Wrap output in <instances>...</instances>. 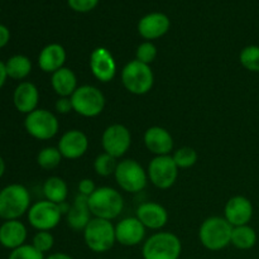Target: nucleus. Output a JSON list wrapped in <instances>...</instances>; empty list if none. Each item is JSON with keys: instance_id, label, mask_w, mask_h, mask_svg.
<instances>
[{"instance_id": "20", "label": "nucleus", "mask_w": 259, "mask_h": 259, "mask_svg": "<svg viewBox=\"0 0 259 259\" xmlns=\"http://www.w3.org/2000/svg\"><path fill=\"white\" fill-rule=\"evenodd\" d=\"M13 103L15 109L25 115L34 111L35 109H38L37 106L39 103V91L37 86L29 81L20 82L13 94Z\"/></svg>"}, {"instance_id": "39", "label": "nucleus", "mask_w": 259, "mask_h": 259, "mask_svg": "<svg viewBox=\"0 0 259 259\" xmlns=\"http://www.w3.org/2000/svg\"><path fill=\"white\" fill-rule=\"evenodd\" d=\"M8 78V73H7V68H5V63L0 61V89L5 85Z\"/></svg>"}, {"instance_id": "6", "label": "nucleus", "mask_w": 259, "mask_h": 259, "mask_svg": "<svg viewBox=\"0 0 259 259\" xmlns=\"http://www.w3.org/2000/svg\"><path fill=\"white\" fill-rule=\"evenodd\" d=\"M121 82L125 90L133 95H146L153 88V71L149 65L133 60L121 70Z\"/></svg>"}, {"instance_id": "33", "label": "nucleus", "mask_w": 259, "mask_h": 259, "mask_svg": "<svg viewBox=\"0 0 259 259\" xmlns=\"http://www.w3.org/2000/svg\"><path fill=\"white\" fill-rule=\"evenodd\" d=\"M32 245L35 249H38L40 253L45 254V253L50 252L53 248L55 238H53V235L50 232H37L34 237H33Z\"/></svg>"}, {"instance_id": "21", "label": "nucleus", "mask_w": 259, "mask_h": 259, "mask_svg": "<svg viewBox=\"0 0 259 259\" xmlns=\"http://www.w3.org/2000/svg\"><path fill=\"white\" fill-rule=\"evenodd\" d=\"M27 228L19 220H7L0 225V244L7 249H17L25 244Z\"/></svg>"}, {"instance_id": "23", "label": "nucleus", "mask_w": 259, "mask_h": 259, "mask_svg": "<svg viewBox=\"0 0 259 259\" xmlns=\"http://www.w3.org/2000/svg\"><path fill=\"white\" fill-rule=\"evenodd\" d=\"M66 58V50L63 46L58 45V43H51L46 47L42 48L38 56V66L43 72L53 73L60 68L65 67Z\"/></svg>"}, {"instance_id": "15", "label": "nucleus", "mask_w": 259, "mask_h": 259, "mask_svg": "<svg viewBox=\"0 0 259 259\" xmlns=\"http://www.w3.org/2000/svg\"><path fill=\"white\" fill-rule=\"evenodd\" d=\"M224 218L232 227L248 225L253 218L252 201L242 195L230 197L225 204Z\"/></svg>"}, {"instance_id": "36", "label": "nucleus", "mask_w": 259, "mask_h": 259, "mask_svg": "<svg viewBox=\"0 0 259 259\" xmlns=\"http://www.w3.org/2000/svg\"><path fill=\"white\" fill-rule=\"evenodd\" d=\"M78 189V194L83 195V196H91V195L94 194V191H95L98 187L95 186V182L93 181V180L90 179H83L81 180L80 184H78L77 186Z\"/></svg>"}, {"instance_id": "27", "label": "nucleus", "mask_w": 259, "mask_h": 259, "mask_svg": "<svg viewBox=\"0 0 259 259\" xmlns=\"http://www.w3.org/2000/svg\"><path fill=\"white\" fill-rule=\"evenodd\" d=\"M257 243V233L252 227L242 225V227H234L232 233V243L237 249L248 250L252 249Z\"/></svg>"}, {"instance_id": "13", "label": "nucleus", "mask_w": 259, "mask_h": 259, "mask_svg": "<svg viewBox=\"0 0 259 259\" xmlns=\"http://www.w3.org/2000/svg\"><path fill=\"white\" fill-rule=\"evenodd\" d=\"M90 70L94 77L100 82H110L116 75V62L110 51L105 47H98L90 55Z\"/></svg>"}, {"instance_id": "5", "label": "nucleus", "mask_w": 259, "mask_h": 259, "mask_svg": "<svg viewBox=\"0 0 259 259\" xmlns=\"http://www.w3.org/2000/svg\"><path fill=\"white\" fill-rule=\"evenodd\" d=\"M86 247L94 253H106L116 243L115 225L110 220L93 218L83 229Z\"/></svg>"}, {"instance_id": "8", "label": "nucleus", "mask_w": 259, "mask_h": 259, "mask_svg": "<svg viewBox=\"0 0 259 259\" xmlns=\"http://www.w3.org/2000/svg\"><path fill=\"white\" fill-rule=\"evenodd\" d=\"M73 111L85 118H95L105 108V96L93 85H82L71 96Z\"/></svg>"}, {"instance_id": "32", "label": "nucleus", "mask_w": 259, "mask_h": 259, "mask_svg": "<svg viewBox=\"0 0 259 259\" xmlns=\"http://www.w3.org/2000/svg\"><path fill=\"white\" fill-rule=\"evenodd\" d=\"M157 53L158 52H157L156 46L151 40H146L137 47L136 60L142 63H146V65H151L157 58Z\"/></svg>"}, {"instance_id": "35", "label": "nucleus", "mask_w": 259, "mask_h": 259, "mask_svg": "<svg viewBox=\"0 0 259 259\" xmlns=\"http://www.w3.org/2000/svg\"><path fill=\"white\" fill-rule=\"evenodd\" d=\"M68 7L77 13H89L95 9L99 0H67Z\"/></svg>"}, {"instance_id": "11", "label": "nucleus", "mask_w": 259, "mask_h": 259, "mask_svg": "<svg viewBox=\"0 0 259 259\" xmlns=\"http://www.w3.org/2000/svg\"><path fill=\"white\" fill-rule=\"evenodd\" d=\"M179 167L172 156H156L149 162L148 180L161 190H167L175 185L179 177Z\"/></svg>"}, {"instance_id": "3", "label": "nucleus", "mask_w": 259, "mask_h": 259, "mask_svg": "<svg viewBox=\"0 0 259 259\" xmlns=\"http://www.w3.org/2000/svg\"><path fill=\"white\" fill-rule=\"evenodd\" d=\"M89 207L95 218L111 222L123 212L124 199L120 192L113 187H98L94 194L89 196Z\"/></svg>"}, {"instance_id": "16", "label": "nucleus", "mask_w": 259, "mask_h": 259, "mask_svg": "<svg viewBox=\"0 0 259 259\" xmlns=\"http://www.w3.org/2000/svg\"><path fill=\"white\" fill-rule=\"evenodd\" d=\"M58 149L63 158L77 159L81 158L89 149V138L83 132L78 129H71L58 141Z\"/></svg>"}, {"instance_id": "40", "label": "nucleus", "mask_w": 259, "mask_h": 259, "mask_svg": "<svg viewBox=\"0 0 259 259\" xmlns=\"http://www.w3.org/2000/svg\"><path fill=\"white\" fill-rule=\"evenodd\" d=\"M46 259H73L71 255L66 254V253H62V252H58V253H53V254L48 255Z\"/></svg>"}, {"instance_id": "12", "label": "nucleus", "mask_w": 259, "mask_h": 259, "mask_svg": "<svg viewBox=\"0 0 259 259\" xmlns=\"http://www.w3.org/2000/svg\"><path fill=\"white\" fill-rule=\"evenodd\" d=\"M101 146L105 153L114 158H120L132 146L131 131L123 124H111L101 136Z\"/></svg>"}, {"instance_id": "41", "label": "nucleus", "mask_w": 259, "mask_h": 259, "mask_svg": "<svg viewBox=\"0 0 259 259\" xmlns=\"http://www.w3.org/2000/svg\"><path fill=\"white\" fill-rule=\"evenodd\" d=\"M4 172H5V162L3 159V157L0 156V179L4 176Z\"/></svg>"}, {"instance_id": "17", "label": "nucleus", "mask_w": 259, "mask_h": 259, "mask_svg": "<svg viewBox=\"0 0 259 259\" xmlns=\"http://www.w3.org/2000/svg\"><path fill=\"white\" fill-rule=\"evenodd\" d=\"M171 27V20L163 13H149L138 22V33L146 40L158 39L163 37Z\"/></svg>"}, {"instance_id": "38", "label": "nucleus", "mask_w": 259, "mask_h": 259, "mask_svg": "<svg viewBox=\"0 0 259 259\" xmlns=\"http://www.w3.org/2000/svg\"><path fill=\"white\" fill-rule=\"evenodd\" d=\"M10 40V30L4 24H0V50L4 48Z\"/></svg>"}, {"instance_id": "31", "label": "nucleus", "mask_w": 259, "mask_h": 259, "mask_svg": "<svg viewBox=\"0 0 259 259\" xmlns=\"http://www.w3.org/2000/svg\"><path fill=\"white\" fill-rule=\"evenodd\" d=\"M175 163L179 168H190L197 162V152L191 147H181L172 154Z\"/></svg>"}, {"instance_id": "19", "label": "nucleus", "mask_w": 259, "mask_h": 259, "mask_svg": "<svg viewBox=\"0 0 259 259\" xmlns=\"http://www.w3.org/2000/svg\"><path fill=\"white\" fill-rule=\"evenodd\" d=\"M137 218L147 229L159 230L168 222V212L161 204L143 202L137 209Z\"/></svg>"}, {"instance_id": "37", "label": "nucleus", "mask_w": 259, "mask_h": 259, "mask_svg": "<svg viewBox=\"0 0 259 259\" xmlns=\"http://www.w3.org/2000/svg\"><path fill=\"white\" fill-rule=\"evenodd\" d=\"M55 109L58 114H68L73 111L71 98H58V100L55 104Z\"/></svg>"}, {"instance_id": "25", "label": "nucleus", "mask_w": 259, "mask_h": 259, "mask_svg": "<svg viewBox=\"0 0 259 259\" xmlns=\"http://www.w3.org/2000/svg\"><path fill=\"white\" fill-rule=\"evenodd\" d=\"M43 195L48 201L61 205L67 200L68 186L65 180L61 179V177H48L43 184Z\"/></svg>"}, {"instance_id": "2", "label": "nucleus", "mask_w": 259, "mask_h": 259, "mask_svg": "<svg viewBox=\"0 0 259 259\" xmlns=\"http://www.w3.org/2000/svg\"><path fill=\"white\" fill-rule=\"evenodd\" d=\"M232 225L225 218L210 217L202 222L199 229L200 243L206 249L211 252H218L232 243Z\"/></svg>"}, {"instance_id": "4", "label": "nucleus", "mask_w": 259, "mask_h": 259, "mask_svg": "<svg viewBox=\"0 0 259 259\" xmlns=\"http://www.w3.org/2000/svg\"><path fill=\"white\" fill-rule=\"evenodd\" d=\"M181 252V240L171 232L154 233L142 247L143 259H179Z\"/></svg>"}, {"instance_id": "30", "label": "nucleus", "mask_w": 259, "mask_h": 259, "mask_svg": "<svg viewBox=\"0 0 259 259\" xmlns=\"http://www.w3.org/2000/svg\"><path fill=\"white\" fill-rule=\"evenodd\" d=\"M239 61L245 70L259 72V46H247L239 55Z\"/></svg>"}, {"instance_id": "18", "label": "nucleus", "mask_w": 259, "mask_h": 259, "mask_svg": "<svg viewBox=\"0 0 259 259\" xmlns=\"http://www.w3.org/2000/svg\"><path fill=\"white\" fill-rule=\"evenodd\" d=\"M144 146L154 156H168L174 149V138L167 129L154 125L144 132Z\"/></svg>"}, {"instance_id": "7", "label": "nucleus", "mask_w": 259, "mask_h": 259, "mask_svg": "<svg viewBox=\"0 0 259 259\" xmlns=\"http://www.w3.org/2000/svg\"><path fill=\"white\" fill-rule=\"evenodd\" d=\"M116 184L123 191L129 194H138L148 182V174L136 159L126 158L118 163L116 171L114 174Z\"/></svg>"}, {"instance_id": "26", "label": "nucleus", "mask_w": 259, "mask_h": 259, "mask_svg": "<svg viewBox=\"0 0 259 259\" xmlns=\"http://www.w3.org/2000/svg\"><path fill=\"white\" fill-rule=\"evenodd\" d=\"M8 77L13 80H24L32 71V61L24 55L12 56L5 62Z\"/></svg>"}, {"instance_id": "24", "label": "nucleus", "mask_w": 259, "mask_h": 259, "mask_svg": "<svg viewBox=\"0 0 259 259\" xmlns=\"http://www.w3.org/2000/svg\"><path fill=\"white\" fill-rule=\"evenodd\" d=\"M51 86L60 98H71L77 86V77L68 67H62L52 73Z\"/></svg>"}, {"instance_id": "29", "label": "nucleus", "mask_w": 259, "mask_h": 259, "mask_svg": "<svg viewBox=\"0 0 259 259\" xmlns=\"http://www.w3.org/2000/svg\"><path fill=\"white\" fill-rule=\"evenodd\" d=\"M119 162L108 153H101L94 161V169L101 177H109L115 174Z\"/></svg>"}, {"instance_id": "10", "label": "nucleus", "mask_w": 259, "mask_h": 259, "mask_svg": "<svg viewBox=\"0 0 259 259\" xmlns=\"http://www.w3.org/2000/svg\"><path fill=\"white\" fill-rule=\"evenodd\" d=\"M27 214L29 224L38 232H50L55 229L62 218L60 205L48 200H42L33 204Z\"/></svg>"}, {"instance_id": "9", "label": "nucleus", "mask_w": 259, "mask_h": 259, "mask_svg": "<svg viewBox=\"0 0 259 259\" xmlns=\"http://www.w3.org/2000/svg\"><path fill=\"white\" fill-rule=\"evenodd\" d=\"M24 128L33 138L38 141H50L60 131V121L52 111L35 109L25 116Z\"/></svg>"}, {"instance_id": "1", "label": "nucleus", "mask_w": 259, "mask_h": 259, "mask_svg": "<svg viewBox=\"0 0 259 259\" xmlns=\"http://www.w3.org/2000/svg\"><path fill=\"white\" fill-rule=\"evenodd\" d=\"M30 206V194L23 185L12 184L0 190V218L5 222L18 220Z\"/></svg>"}, {"instance_id": "34", "label": "nucleus", "mask_w": 259, "mask_h": 259, "mask_svg": "<svg viewBox=\"0 0 259 259\" xmlns=\"http://www.w3.org/2000/svg\"><path fill=\"white\" fill-rule=\"evenodd\" d=\"M8 259H46L45 254L35 249L32 244H24L22 247L13 249Z\"/></svg>"}, {"instance_id": "28", "label": "nucleus", "mask_w": 259, "mask_h": 259, "mask_svg": "<svg viewBox=\"0 0 259 259\" xmlns=\"http://www.w3.org/2000/svg\"><path fill=\"white\" fill-rule=\"evenodd\" d=\"M62 154L57 147H45L37 156V163L43 169H55L62 162Z\"/></svg>"}, {"instance_id": "14", "label": "nucleus", "mask_w": 259, "mask_h": 259, "mask_svg": "<svg viewBox=\"0 0 259 259\" xmlns=\"http://www.w3.org/2000/svg\"><path fill=\"white\" fill-rule=\"evenodd\" d=\"M147 228L137 217L125 218L115 225L116 243L124 247H136L146 238Z\"/></svg>"}, {"instance_id": "22", "label": "nucleus", "mask_w": 259, "mask_h": 259, "mask_svg": "<svg viewBox=\"0 0 259 259\" xmlns=\"http://www.w3.org/2000/svg\"><path fill=\"white\" fill-rule=\"evenodd\" d=\"M91 211L89 207V197L78 194L66 214L67 225L75 232H83L91 220Z\"/></svg>"}]
</instances>
